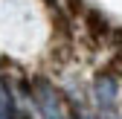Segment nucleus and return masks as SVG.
I'll return each mask as SVG.
<instances>
[{"label":"nucleus","instance_id":"nucleus-2","mask_svg":"<svg viewBox=\"0 0 122 119\" xmlns=\"http://www.w3.org/2000/svg\"><path fill=\"white\" fill-rule=\"evenodd\" d=\"M93 96H96V105L102 108V113H113L116 110V99H119V81L111 73L99 70L96 79H93Z\"/></svg>","mask_w":122,"mask_h":119},{"label":"nucleus","instance_id":"nucleus-6","mask_svg":"<svg viewBox=\"0 0 122 119\" xmlns=\"http://www.w3.org/2000/svg\"><path fill=\"white\" fill-rule=\"evenodd\" d=\"M84 12H87V6H84V0H67V6H64V15L67 18H84Z\"/></svg>","mask_w":122,"mask_h":119},{"label":"nucleus","instance_id":"nucleus-5","mask_svg":"<svg viewBox=\"0 0 122 119\" xmlns=\"http://www.w3.org/2000/svg\"><path fill=\"white\" fill-rule=\"evenodd\" d=\"M52 26H55V32H58V35L70 38V18H67V15H61L58 9H55V15H52Z\"/></svg>","mask_w":122,"mask_h":119},{"label":"nucleus","instance_id":"nucleus-4","mask_svg":"<svg viewBox=\"0 0 122 119\" xmlns=\"http://www.w3.org/2000/svg\"><path fill=\"white\" fill-rule=\"evenodd\" d=\"M102 70H105V73H111L113 79H119V76H122V50H116V52L111 55V61L105 64Z\"/></svg>","mask_w":122,"mask_h":119},{"label":"nucleus","instance_id":"nucleus-7","mask_svg":"<svg viewBox=\"0 0 122 119\" xmlns=\"http://www.w3.org/2000/svg\"><path fill=\"white\" fill-rule=\"evenodd\" d=\"M111 41H113V47L122 50V29H113V32H111Z\"/></svg>","mask_w":122,"mask_h":119},{"label":"nucleus","instance_id":"nucleus-3","mask_svg":"<svg viewBox=\"0 0 122 119\" xmlns=\"http://www.w3.org/2000/svg\"><path fill=\"white\" fill-rule=\"evenodd\" d=\"M84 29H87V35L93 38V41H102V38H111V23L108 18L99 12V9H87L84 12Z\"/></svg>","mask_w":122,"mask_h":119},{"label":"nucleus","instance_id":"nucleus-1","mask_svg":"<svg viewBox=\"0 0 122 119\" xmlns=\"http://www.w3.org/2000/svg\"><path fill=\"white\" fill-rule=\"evenodd\" d=\"M32 99H35V108L41 110V119H64L61 113V99L55 93V87L44 79V76H35L32 79Z\"/></svg>","mask_w":122,"mask_h":119}]
</instances>
